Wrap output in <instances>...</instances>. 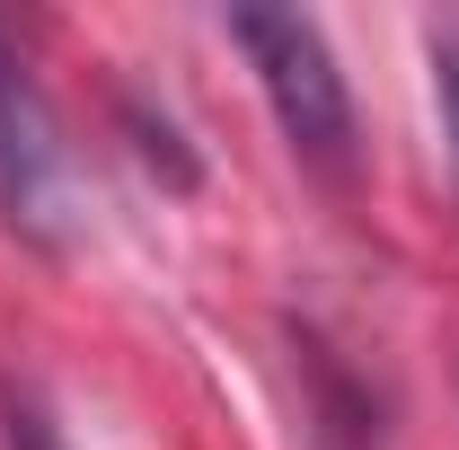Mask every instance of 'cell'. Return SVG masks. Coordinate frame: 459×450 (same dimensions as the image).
Returning a JSON list of instances; mask_svg holds the SVG:
<instances>
[{"label":"cell","instance_id":"cell-1","mask_svg":"<svg viewBox=\"0 0 459 450\" xmlns=\"http://www.w3.org/2000/svg\"><path fill=\"white\" fill-rule=\"evenodd\" d=\"M230 45L256 62V89H265V107L283 124L291 160H309L327 186H344L353 160H362V133H353V89L336 71L327 27L300 18V9H238L230 18Z\"/></svg>","mask_w":459,"mask_h":450},{"label":"cell","instance_id":"cell-2","mask_svg":"<svg viewBox=\"0 0 459 450\" xmlns=\"http://www.w3.org/2000/svg\"><path fill=\"white\" fill-rule=\"evenodd\" d=\"M0 203H9L18 229L62 238V142H54V115L36 98L18 45H9V27H0Z\"/></svg>","mask_w":459,"mask_h":450},{"label":"cell","instance_id":"cell-3","mask_svg":"<svg viewBox=\"0 0 459 450\" xmlns=\"http://www.w3.org/2000/svg\"><path fill=\"white\" fill-rule=\"evenodd\" d=\"M300 406H309V450H389L371 380L309 327H300Z\"/></svg>","mask_w":459,"mask_h":450},{"label":"cell","instance_id":"cell-4","mask_svg":"<svg viewBox=\"0 0 459 450\" xmlns=\"http://www.w3.org/2000/svg\"><path fill=\"white\" fill-rule=\"evenodd\" d=\"M0 450H71V442L54 433V415L27 389H0Z\"/></svg>","mask_w":459,"mask_h":450},{"label":"cell","instance_id":"cell-5","mask_svg":"<svg viewBox=\"0 0 459 450\" xmlns=\"http://www.w3.org/2000/svg\"><path fill=\"white\" fill-rule=\"evenodd\" d=\"M433 89H442V124H451V160H459V18L433 27Z\"/></svg>","mask_w":459,"mask_h":450}]
</instances>
